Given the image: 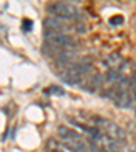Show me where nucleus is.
<instances>
[{
  "mask_svg": "<svg viewBox=\"0 0 136 152\" xmlns=\"http://www.w3.org/2000/svg\"><path fill=\"white\" fill-rule=\"evenodd\" d=\"M59 137H60L63 145L71 152H89V148L86 142L79 136V133L74 129H70L67 126H59L57 129Z\"/></svg>",
  "mask_w": 136,
  "mask_h": 152,
  "instance_id": "obj_1",
  "label": "nucleus"
},
{
  "mask_svg": "<svg viewBox=\"0 0 136 152\" xmlns=\"http://www.w3.org/2000/svg\"><path fill=\"white\" fill-rule=\"evenodd\" d=\"M91 71H93V66L90 64L80 63L64 71L61 73V79L67 84H79V83H82V80L89 79V75L91 73Z\"/></svg>",
  "mask_w": 136,
  "mask_h": 152,
  "instance_id": "obj_2",
  "label": "nucleus"
},
{
  "mask_svg": "<svg viewBox=\"0 0 136 152\" xmlns=\"http://www.w3.org/2000/svg\"><path fill=\"white\" fill-rule=\"evenodd\" d=\"M44 38H45V44L59 48L61 50H75L76 44H78L72 35L59 34V33H52V31H45Z\"/></svg>",
  "mask_w": 136,
  "mask_h": 152,
  "instance_id": "obj_3",
  "label": "nucleus"
},
{
  "mask_svg": "<svg viewBox=\"0 0 136 152\" xmlns=\"http://www.w3.org/2000/svg\"><path fill=\"white\" fill-rule=\"evenodd\" d=\"M48 11L57 18L63 19H79L82 16V11L76 6L70 3H64V1H56L48 6Z\"/></svg>",
  "mask_w": 136,
  "mask_h": 152,
  "instance_id": "obj_4",
  "label": "nucleus"
},
{
  "mask_svg": "<svg viewBox=\"0 0 136 152\" xmlns=\"http://www.w3.org/2000/svg\"><path fill=\"white\" fill-rule=\"evenodd\" d=\"M44 28L45 31H52V33H59V34H64L71 28L65 22H63L60 18H46L44 20Z\"/></svg>",
  "mask_w": 136,
  "mask_h": 152,
  "instance_id": "obj_5",
  "label": "nucleus"
},
{
  "mask_svg": "<svg viewBox=\"0 0 136 152\" xmlns=\"http://www.w3.org/2000/svg\"><path fill=\"white\" fill-rule=\"evenodd\" d=\"M105 63H106V65L109 66V69H116V71L123 69V66L121 65H124L123 57L117 53H112L110 56H108V58H106Z\"/></svg>",
  "mask_w": 136,
  "mask_h": 152,
  "instance_id": "obj_6",
  "label": "nucleus"
},
{
  "mask_svg": "<svg viewBox=\"0 0 136 152\" xmlns=\"http://www.w3.org/2000/svg\"><path fill=\"white\" fill-rule=\"evenodd\" d=\"M110 23L112 25L118 26V25H121V23H124V18L121 15H116V16H113V18L110 19Z\"/></svg>",
  "mask_w": 136,
  "mask_h": 152,
  "instance_id": "obj_7",
  "label": "nucleus"
},
{
  "mask_svg": "<svg viewBox=\"0 0 136 152\" xmlns=\"http://www.w3.org/2000/svg\"><path fill=\"white\" fill-rule=\"evenodd\" d=\"M46 92H49V94H56V95H64L63 90H60L59 87H56V86H52L49 90H46Z\"/></svg>",
  "mask_w": 136,
  "mask_h": 152,
  "instance_id": "obj_8",
  "label": "nucleus"
},
{
  "mask_svg": "<svg viewBox=\"0 0 136 152\" xmlns=\"http://www.w3.org/2000/svg\"><path fill=\"white\" fill-rule=\"evenodd\" d=\"M32 28H33V22L26 19L25 22H23V30H25V31H30Z\"/></svg>",
  "mask_w": 136,
  "mask_h": 152,
  "instance_id": "obj_9",
  "label": "nucleus"
},
{
  "mask_svg": "<svg viewBox=\"0 0 136 152\" xmlns=\"http://www.w3.org/2000/svg\"><path fill=\"white\" fill-rule=\"evenodd\" d=\"M131 86H132V88L136 91V72H133L132 77H131Z\"/></svg>",
  "mask_w": 136,
  "mask_h": 152,
  "instance_id": "obj_10",
  "label": "nucleus"
},
{
  "mask_svg": "<svg viewBox=\"0 0 136 152\" xmlns=\"http://www.w3.org/2000/svg\"><path fill=\"white\" fill-rule=\"evenodd\" d=\"M133 72H136V65H135V68H133Z\"/></svg>",
  "mask_w": 136,
  "mask_h": 152,
  "instance_id": "obj_11",
  "label": "nucleus"
}]
</instances>
